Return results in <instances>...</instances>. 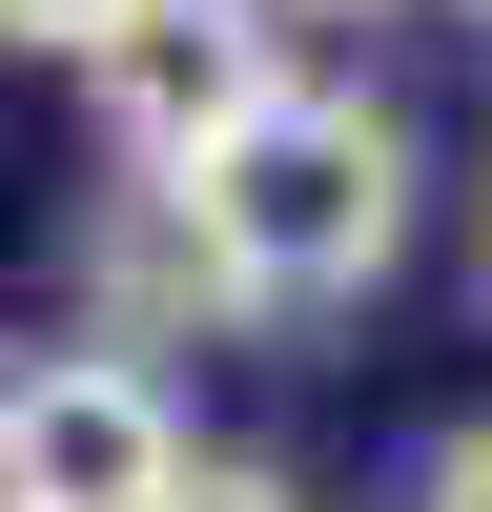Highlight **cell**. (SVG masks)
Returning a JSON list of instances; mask_svg holds the SVG:
<instances>
[{"label":"cell","instance_id":"5","mask_svg":"<svg viewBox=\"0 0 492 512\" xmlns=\"http://www.w3.org/2000/svg\"><path fill=\"white\" fill-rule=\"evenodd\" d=\"M123 21H144V0H0V41H41V62H103Z\"/></svg>","mask_w":492,"mask_h":512},{"label":"cell","instance_id":"8","mask_svg":"<svg viewBox=\"0 0 492 512\" xmlns=\"http://www.w3.org/2000/svg\"><path fill=\"white\" fill-rule=\"evenodd\" d=\"M287 21H390V0H287Z\"/></svg>","mask_w":492,"mask_h":512},{"label":"cell","instance_id":"7","mask_svg":"<svg viewBox=\"0 0 492 512\" xmlns=\"http://www.w3.org/2000/svg\"><path fill=\"white\" fill-rule=\"evenodd\" d=\"M431 512H492V410H472V431L431 451Z\"/></svg>","mask_w":492,"mask_h":512},{"label":"cell","instance_id":"1","mask_svg":"<svg viewBox=\"0 0 492 512\" xmlns=\"http://www.w3.org/2000/svg\"><path fill=\"white\" fill-rule=\"evenodd\" d=\"M164 205H185L226 328H328V308H369L390 246H410V123L369 103V82H287V103L226 123Z\"/></svg>","mask_w":492,"mask_h":512},{"label":"cell","instance_id":"2","mask_svg":"<svg viewBox=\"0 0 492 512\" xmlns=\"http://www.w3.org/2000/svg\"><path fill=\"white\" fill-rule=\"evenodd\" d=\"M185 410L144 349H21L0 369V512H185Z\"/></svg>","mask_w":492,"mask_h":512},{"label":"cell","instance_id":"9","mask_svg":"<svg viewBox=\"0 0 492 512\" xmlns=\"http://www.w3.org/2000/svg\"><path fill=\"white\" fill-rule=\"evenodd\" d=\"M472 41H492V0H472Z\"/></svg>","mask_w":492,"mask_h":512},{"label":"cell","instance_id":"3","mask_svg":"<svg viewBox=\"0 0 492 512\" xmlns=\"http://www.w3.org/2000/svg\"><path fill=\"white\" fill-rule=\"evenodd\" d=\"M82 82H103V164L164 205L205 144H226V123H267L308 62H287V21H267V0H144V21H123Z\"/></svg>","mask_w":492,"mask_h":512},{"label":"cell","instance_id":"4","mask_svg":"<svg viewBox=\"0 0 492 512\" xmlns=\"http://www.w3.org/2000/svg\"><path fill=\"white\" fill-rule=\"evenodd\" d=\"M103 308H123V328H226V287H205L185 205H144V185H123V226H103ZM123 328H82V349H123Z\"/></svg>","mask_w":492,"mask_h":512},{"label":"cell","instance_id":"6","mask_svg":"<svg viewBox=\"0 0 492 512\" xmlns=\"http://www.w3.org/2000/svg\"><path fill=\"white\" fill-rule=\"evenodd\" d=\"M185 512H308V492H287V472H246V451H205V472H185Z\"/></svg>","mask_w":492,"mask_h":512}]
</instances>
